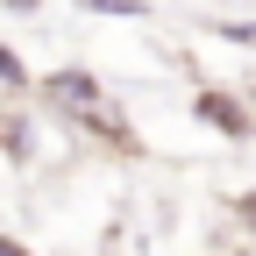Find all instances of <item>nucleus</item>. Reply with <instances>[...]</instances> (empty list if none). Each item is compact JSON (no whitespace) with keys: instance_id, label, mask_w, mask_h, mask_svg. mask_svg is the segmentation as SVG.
I'll list each match as a JSON object with an SVG mask.
<instances>
[{"instance_id":"f257e3e1","label":"nucleus","mask_w":256,"mask_h":256,"mask_svg":"<svg viewBox=\"0 0 256 256\" xmlns=\"http://www.w3.org/2000/svg\"><path fill=\"white\" fill-rule=\"evenodd\" d=\"M43 100H57L78 128L121 142V121H114V107H107V92H100V78H92V72H78V64H72V72H50V78H43Z\"/></svg>"},{"instance_id":"f03ea898","label":"nucleus","mask_w":256,"mask_h":256,"mask_svg":"<svg viewBox=\"0 0 256 256\" xmlns=\"http://www.w3.org/2000/svg\"><path fill=\"white\" fill-rule=\"evenodd\" d=\"M192 114H200L206 128H214V136H249V128H256V114H249V100H235V92H220V86H206L200 92V100H192Z\"/></svg>"},{"instance_id":"7ed1b4c3","label":"nucleus","mask_w":256,"mask_h":256,"mask_svg":"<svg viewBox=\"0 0 256 256\" xmlns=\"http://www.w3.org/2000/svg\"><path fill=\"white\" fill-rule=\"evenodd\" d=\"M0 86H28V64H22V50H8V43H0Z\"/></svg>"},{"instance_id":"20e7f679","label":"nucleus","mask_w":256,"mask_h":256,"mask_svg":"<svg viewBox=\"0 0 256 256\" xmlns=\"http://www.w3.org/2000/svg\"><path fill=\"white\" fill-rule=\"evenodd\" d=\"M220 36L228 43H256V22H220Z\"/></svg>"},{"instance_id":"39448f33","label":"nucleus","mask_w":256,"mask_h":256,"mask_svg":"<svg viewBox=\"0 0 256 256\" xmlns=\"http://www.w3.org/2000/svg\"><path fill=\"white\" fill-rule=\"evenodd\" d=\"M235 214H242V228L256 235V192H242V200H235Z\"/></svg>"},{"instance_id":"423d86ee","label":"nucleus","mask_w":256,"mask_h":256,"mask_svg":"<svg viewBox=\"0 0 256 256\" xmlns=\"http://www.w3.org/2000/svg\"><path fill=\"white\" fill-rule=\"evenodd\" d=\"M0 256H28V249H22V242H8V235H0Z\"/></svg>"},{"instance_id":"0eeeda50","label":"nucleus","mask_w":256,"mask_h":256,"mask_svg":"<svg viewBox=\"0 0 256 256\" xmlns=\"http://www.w3.org/2000/svg\"><path fill=\"white\" fill-rule=\"evenodd\" d=\"M8 8H22V14H28V8H43V0H8Z\"/></svg>"},{"instance_id":"6e6552de","label":"nucleus","mask_w":256,"mask_h":256,"mask_svg":"<svg viewBox=\"0 0 256 256\" xmlns=\"http://www.w3.org/2000/svg\"><path fill=\"white\" fill-rule=\"evenodd\" d=\"M249 136H256V128H249Z\"/></svg>"}]
</instances>
